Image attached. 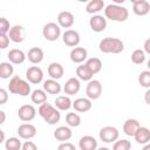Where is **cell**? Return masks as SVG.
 <instances>
[{"mask_svg": "<svg viewBox=\"0 0 150 150\" xmlns=\"http://www.w3.org/2000/svg\"><path fill=\"white\" fill-rule=\"evenodd\" d=\"M129 11L127 7L116 5V4H109L104 7V18L109 19L111 21L116 22H123L128 19Z\"/></svg>", "mask_w": 150, "mask_h": 150, "instance_id": "6da1fadb", "label": "cell"}, {"mask_svg": "<svg viewBox=\"0 0 150 150\" xmlns=\"http://www.w3.org/2000/svg\"><path fill=\"white\" fill-rule=\"evenodd\" d=\"M38 114L43 118V121L46 123H48L50 125L56 124L61 120V112H60V110L57 108L53 107L48 102H45L43 104L39 105Z\"/></svg>", "mask_w": 150, "mask_h": 150, "instance_id": "7a4b0ae2", "label": "cell"}, {"mask_svg": "<svg viewBox=\"0 0 150 150\" xmlns=\"http://www.w3.org/2000/svg\"><path fill=\"white\" fill-rule=\"evenodd\" d=\"M8 91L15 95H20V96H28L32 93L30 89V84L28 81L21 79L19 75H14L8 83Z\"/></svg>", "mask_w": 150, "mask_h": 150, "instance_id": "3957f363", "label": "cell"}, {"mask_svg": "<svg viewBox=\"0 0 150 150\" xmlns=\"http://www.w3.org/2000/svg\"><path fill=\"white\" fill-rule=\"evenodd\" d=\"M98 48L104 54H120L124 49V43L118 38H104L100 41Z\"/></svg>", "mask_w": 150, "mask_h": 150, "instance_id": "277c9868", "label": "cell"}, {"mask_svg": "<svg viewBox=\"0 0 150 150\" xmlns=\"http://www.w3.org/2000/svg\"><path fill=\"white\" fill-rule=\"evenodd\" d=\"M42 35L47 41H56L61 36V27L56 22H48L42 28Z\"/></svg>", "mask_w": 150, "mask_h": 150, "instance_id": "5b68a950", "label": "cell"}, {"mask_svg": "<svg viewBox=\"0 0 150 150\" xmlns=\"http://www.w3.org/2000/svg\"><path fill=\"white\" fill-rule=\"evenodd\" d=\"M98 136H100V139L104 143H115L120 137V131L117 128L112 125H107L100 130Z\"/></svg>", "mask_w": 150, "mask_h": 150, "instance_id": "8992f818", "label": "cell"}, {"mask_svg": "<svg viewBox=\"0 0 150 150\" xmlns=\"http://www.w3.org/2000/svg\"><path fill=\"white\" fill-rule=\"evenodd\" d=\"M86 95L89 100H97L102 95V84L98 80H91L86 87Z\"/></svg>", "mask_w": 150, "mask_h": 150, "instance_id": "52a82bcc", "label": "cell"}, {"mask_svg": "<svg viewBox=\"0 0 150 150\" xmlns=\"http://www.w3.org/2000/svg\"><path fill=\"white\" fill-rule=\"evenodd\" d=\"M26 79L32 84H39L43 81V71L38 66H32L26 70Z\"/></svg>", "mask_w": 150, "mask_h": 150, "instance_id": "ba28073f", "label": "cell"}, {"mask_svg": "<svg viewBox=\"0 0 150 150\" xmlns=\"http://www.w3.org/2000/svg\"><path fill=\"white\" fill-rule=\"evenodd\" d=\"M62 41L66 46L68 47H77L80 41H81V36L79 34L77 30H74V29H67L63 34H62Z\"/></svg>", "mask_w": 150, "mask_h": 150, "instance_id": "9c48e42d", "label": "cell"}, {"mask_svg": "<svg viewBox=\"0 0 150 150\" xmlns=\"http://www.w3.org/2000/svg\"><path fill=\"white\" fill-rule=\"evenodd\" d=\"M18 116L22 122H30L36 116V109L32 104H23L19 108Z\"/></svg>", "mask_w": 150, "mask_h": 150, "instance_id": "30bf717a", "label": "cell"}, {"mask_svg": "<svg viewBox=\"0 0 150 150\" xmlns=\"http://www.w3.org/2000/svg\"><path fill=\"white\" fill-rule=\"evenodd\" d=\"M89 26H90L93 32L101 33L107 28V19L103 15H100V14L93 15L89 19Z\"/></svg>", "mask_w": 150, "mask_h": 150, "instance_id": "8fae6325", "label": "cell"}, {"mask_svg": "<svg viewBox=\"0 0 150 150\" xmlns=\"http://www.w3.org/2000/svg\"><path fill=\"white\" fill-rule=\"evenodd\" d=\"M18 135L22 139H30L36 135V128L32 123H22L16 130Z\"/></svg>", "mask_w": 150, "mask_h": 150, "instance_id": "7c38bea8", "label": "cell"}, {"mask_svg": "<svg viewBox=\"0 0 150 150\" xmlns=\"http://www.w3.org/2000/svg\"><path fill=\"white\" fill-rule=\"evenodd\" d=\"M80 88H81V82L77 77H70L66 81L64 86H63V91L67 96H71V95H75L80 91Z\"/></svg>", "mask_w": 150, "mask_h": 150, "instance_id": "4fadbf2b", "label": "cell"}, {"mask_svg": "<svg viewBox=\"0 0 150 150\" xmlns=\"http://www.w3.org/2000/svg\"><path fill=\"white\" fill-rule=\"evenodd\" d=\"M69 57L71 60V62L74 63H79L81 64L82 62H84L86 60H88V52L84 47H75L70 50Z\"/></svg>", "mask_w": 150, "mask_h": 150, "instance_id": "5bb4252c", "label": "cell"}, {"mask_svg": "<svg viewBox=\"0 0 150 150\" xmlns=\"http://www.w3.org/2000/svg\"><path fill=\"white\" fill-rule=\"evenodd\" d=\"M75 22V18L71 12L69 11H62L57 15V23L62 28H70Z\"/></svg>", "mask_w": 150, "mask_h": 150, "instance_id": "9a60e30c", "label": "cell"}, {"mask_svg": "<svg viewBox=\"0 0 150 150\" xmlns=\"http://www.w3.org/2000/svg\"><path fill=\"white\" fill-rule=\"evenodd\" d=\"M73 136V132H71V129L70 127H66V125H61V127H57L55 130H54V138L61 143L63 142H67Z\"/></svg>", "mask_w": 150, "mask_h": 150, "instance_id": "2e32d148", "label": "cell"}, {"mask_svg": "<svg viewBox=\"0 0 150 150\" xmlns=\"http://www.w3.org/2000/svg\"><path fill=\"white\" fill-rule=\"evenodd\" d=\"M132 12L138 16H144L150 12V4L146 0H132Z\"/></svg>", "mask_w": 150, "mask_h": 150, "instance_id": "e0dca14e", "label": "cell"}, {"mask_svg": "<svg viewBox=\"0 0 150 150\" xmlns=\"http://www.w3.org/2000/svg\"><path fill=\"white\" fill-rule=\"evenodd\" d=\"M8 36L11 39L12 42L14 43H20L25 40V36H26V32H25V28L21 26V25H15L11 28L9 33H8Z\"/></svg>", "mask_w": 150, "mask_h": 150, "instance_id": "ac0fdd59", "label": "cell"}, {"mask_svg": "<svg viewBox=\"0 0 150 150\" xmlns=\"http://www.w3.org/2000/svg\"><path fill=\"white\" fill-rule=\"evenodd\" d=\"M7 57L9 60V62L12 64H21L25 62V60L27 59V55L25 54L23 50L21 49H18V48H13L8 52L7 54Z\"/></svg>", "mask_w": 150, "mask_h": 150, "instance_id": "d6986e66", "label": "cell"}, {"mask_svg": "<svg viewBox=\"0 0 150 150\" xmlns=\"http://www.w3.org/2000/svg\"><path fill=\"white\" fill-rule=\"evenodd\" d=\"M80 150H97V141L90 135L82 136L79 141Z\"/></svg>", "mask_w": 150, "mask_h": 150, "instance_id": "ffe728a7", "label": "cell"}, {"mask_svg": "<svg viewBox=\"0 0 150 150\" xmlns=\"http://www.w3.org/2000/svg\"><path fill=\"white\" fill-rule=\"evenodd\" d=\"M91 101L88 97H79L73 102V108L77 112H87L91 109Z\"/></svg>", "mask_w": 150, "mask_h": 150, "instance_id": "44dd1931", "label": "cell"}, {"mask_svg": "<svg viewBox=\"0 0 150 150\" xmlns=\"http://www.w3.org/2000/svg\"><path fill=\"white\" fill-rule=\"evenodd\" d=\"M43 57H45V53L40 47H33L27 53V59L33 64H39L40 62H42Z\"/></svg>", "mask_w": 150, "mask_h": 150, "instance_id": "7402d4cb", "label": "cell"}, {"mask_svg": "<svg viewBox=\"0 0 150 150\" xmlns=\"http://www.w3.org/2000/svg\"><path fill=\"white\" fill-rule=\"evenodd\" d=\"M141 124L135 118H128L124 123H123V132L127 135V136H131L134 137L135 134L137 132V130L139 129Z\"/></svg>", "mask_w": 150, "mask_h": 150, "instance_id": "603a6c76", "label": "cell"}, {"mask_svg": "<svg viewBox=\"0 0 150 150\" xmlns=\"http://www.w3.org/2000/svg\"><path fill=\"white\" fill-rule=\"evenodd\" d=\"M43 90L47 93V94H50V95H56V94H60L61 91V84L56 81V80H53V79H48V80H45L43 81Z\"/></svg>", "mask_w": 150, "mask_h": 150, "instance_id": "cb8c5ba5", "label": "cell"}, {"mask_svg": "<svg viewBox=\"0 0 150 150\" xmlns=\"http://www.w3.org/2000/svg\"><path fill=\"white\" fill-rule=\"evenodd\" d=\"M64 74V69L63 66L59 62H52L48 66V75L50 76V79L53 80H60Z\"/></svg>", "mask_w": 150, "mask_h": 150, "instance_id": "d4e9b609", "label": "cell"}, {"mask_svg": "<svg viewBox=\"0 0 150 150\" xmlns=\"http://www.w3.org/2000/svg\"><path fill=\"white\" fill-rule=\"evenodd\" d=\"M54 103H55V108H57L60 111L69 110L73 107V102H71L70 97L67 96V95H60V96H57L55 98Z\"/></svg>", "mask_w": 150, "mask_h": 150, "instance_id": "484cf974", "label": "cell"}, {"mask_svg": "<svg viewBox=\"0 0 150 150\" xmlns=\"http://www.w3.org/2000/svg\"><path fill=\"white\" fill-rule=\"evenodd\" d=\"M134 138L138 144H148L150 142V129L146 127H139Z\"/></svg>", "mask_w": 150, "mask_h": 150, "instance_id": "4316f807", "label": "cell"}, {"mask_svg": "<svg viewBox=\"0 0 150 150\" xmlns=\"http://www.w3.org/2000/svg\"><path fill=\"white\" fill-rule=\"evenodd\" d=\"M76 76H77L79 80L88 81V82H89V81L93 80L94 74H93V71L88 68V66H87L86 63H83V64L77 66V68H76Z\"/></svg>", "mask_w": 150, "mask_h": 150, "instance_id": "83f0119b", "label": "cell"}, {"mask_svg": "<svg viewBox=\"0 0 150 150\" xmlns=\"http://www.w3.org/2000/svg\"><path fill=\"white\" fill-rule=\"evenodd\" d=\"M103 8H104L103 0H91L86 5V12L89 14H93V15H96Z\"/></svg>", "mask_w": 150, "mask_h": 150, "instance_id": "f1b7e54d", "label": "cell"}, {"mask_svg": "<svg viewBox=\"0 0 150 150\" xmlns=\"http://www.w3.org/2000/svg\"><path fill=\"white\" fill-rule=\"evenodd\" d=\"M30 100L33 103L41 105L45 102H47V93L43 89H35L30 94Z\"/></svg>", "mask_w": 150, "mask_h": 150, "instance_id": "f546056e", "label": "cell"}, {"mask_svg": "<svg viewBox=\"0 0 150 150\" xmlns=\"http://www.w3.org/2000/svg\"><path fill=\"white\" fill-rule=\"evenodd\" d=\"M14 67L11 62H1L0 63V77L6 80V79H12L14 75Z\"/></svg>", "mask_w": 150, "mask_h": 150, "instance_id": "4dcf8cb0", "label": "cell"}, {"mask_svg": "<svg viewBox=\"0 0 150 150\" xmlns=\"http://www.w3.org/2000/svg\"><path fill=\"white\" fill-rule=\"evenodd\" d=\"M86 64L88 66V68L93 71V74H97L101 71L102 69V61L98 57H90L86 61Z\"/></svg>", "mask_w": 150, "mask_h": 150, "instance_id": "1f68e13d", "label": "cell"}, {"mask_svg": "<svg viewBox=\"0 0 150 150\" xmlns=\"http://www.w3.org/2000/svg\"><path fill=\"white\" fill-rule=\"evenodd\" d=\"M66 122L68 127L76 128L81 124V116L77 112H68L66 115Z\"/></svg>", "mask_w": 150, "mask_h": 150, "instance_id": "d6a6232c", "label": "cell"}, {"mask_svg": "<svg viewBox=\"0 0 150 150\" xmlns=\"http://www.w3.org/2000/svg\"><path fill=\"white\" fill-rule=\"evenodd\" d=\"M5 148L6 150H21L22 143L18 137H9L5 142Z\"/></svg>", "mask_w": 150, "mask_h": 150, "instance_id": "836d02e7", "label": "cell"}, {"mask_svg": "<svg viewBox=\"0 0 150 150\" xmlns=\"http://www.w3.org/2000/svg\"><path fill=\"white\" fill-rule=\"evenodd\" d=\"M131 61L135 64H142L145 61V53L143 49H135L131 54Z\"/></svg>", "mask_w": 150, "mask_h": 150, "instance_id": "e575fe53", "label": "cell"}, {"mask_svg": "<svg viewBox=\"0 0 150 150\" xmlns=\"http://www.w3.org/2000/svg\"><path fill=\"white\" fill-rule=\"evenodd\" d=\"M138 83L146 88V89H150V70H143L139 73L138 75Z\"/></svg>", "mask_w": 150, "mask_h": 150, "instance_id": "d590c367", "label": "cell"}, {"mask_svg": "<svg viewBox=\"0 0 150 150\" xmlns=\"http://www.w3.org/2000/svg\"><path fill=\"white\" fill-rule=\"evenodd\" d=\"M130 149H131V142L125 138L117 139L112 145V150H130Z\"/></svg>", "mask_w": 150, "mask_h": 150, "instance_id": "8d00e7d4", "label": "cell"}, {"mask_svg": "<svg viewBox=\"0 0 150 150\" xmlns=\"http://www.w3.org/2000/svg\"><path fill=\"white\" fill-rule=\"evenodd\" d=\"M9 21L6 18H0V34H7L11 30Z\"/></svg>", "mask_w": 150, "mask_h": 150, "instance_id": "74e56055", "label": "cell"}, {"mask_svg": "<svg viewBox=\"0 0 150 150\" xmlns=\"http://www.w3.org/2000/svg\"><path fill=\"white\" fill-rule=\"evenodd\" d=\"M9 36L7 34H0V48L1 49H6L9 46Z\"/></svg>", "mask_w": 150, "mask_h": 150, "instance_id": "f35d334b", "label": "cell"}, {"mask_svg": "<svg viewBox=\"0 0 150 150\" xmlns=\"http://www.w3.org/2000/svg\"><path fill=\"white\" fill-rule=\"evenodd\" d=\"M57 150H76V148L70 142H63L57 146Z\"/></svg>", "mask_w": 150, "mask_h": 150, "instance_id": "ab89813d", "label": "cell"}, {"mask_svg": "<svg viewBox=\"0 0 150 150\" xmlns=\"http://www.w3.org/2000/svg\"><path fill=\"white\" fill-rule=\"evenodd\" d=\"M21 150H38V146L34 142L32 141H26L23 144H22V149Z\"/></svg>", "mask_w": 150, "mask_h": 150, "instance_id": "60d3db41", "label": "cell"}, {"mask_svg": "<svg viewBox=\"0 0 150 150\" xmlns=\"http://www.w3.org/2000/svg\"><path fill=\"white\" fill-rule=\"evenodd\" d=\"M8 100V94H7V90L5 88H1L0 89V104H5Z\"/></svg>", "mask_w": 150, "mask_h": 150, "instance_id": "b9f144b4", "label": "cell"}, {"mask_svg": "<svg viewBox=\"0 0 150 150\" xmlns=\"http://www.w3.org/2000/svg\"><path fill=\"white\" fill-rule=\"evenodd\" d=\"M143 50H144V53H146V54H149V55H150V38H149V39H146V40L144 41Z\"/></svg>", "mask_w": 150, "mask_h": 150, "instance_id": "7bdbcfd3", "label": "cell"}, {"mask_svg": "<svg viewBox=\"0 0 150 150\" xmlns=\"http://www.w3.org/2000/svg\"><path fill=\"white\" fill-rule=\"evenodd\" d=\"M144 101H145V103L150 107V89H148V90L145 91V94H144Z\"/></svg>", "mask_w": 150, "mask_h": 150, "instance_id": "ee69618b", "label": "cell"}, {"mask_svg": "<svg viewBox=\"0 0 150 150\" xmlns=\"http://www.w3.org/2000/svg\"><path fill=\"white\" fill-rule=\"evenodd\" d=\"M0 115H1V120H0V123L2 124L4 122H5V118H6V115H5V111H0Z\"/></svg>", "mask_w": 150, "mask_h": 150, "instance_id": "f6af8a7d", "label": "cell"}, {"mask_svg": "<svg viewBox=\"0 0 150 150\" xmlns=\"http://www.w3.org/2000/svg\"><path fill=\"white\" fill-rule=\"evenodd\" d=\"M0 135H1V141H0V142H1V143H2V142H6V141H5V134H4V130H0Z\"/></svg>", "mask_w": 150, "mask_h": 150, "instance_id": "bcb514c9", "label": "cell"}, {"mask_svg": "<svg viewBox=\"0 0 150 150\" xmlns=\"http://www.w3.org/2000/svg\"><path fill=\"white\" fill-rule=\"evenodd\" d=\"M142 150H150V143L145 144V145L143 146V149H142Z\"/></svg>", "mask_w": 150, "mask_h": 150, "instance_id": "7dc6e473", "label": "cell"}, {"mask_svg": "<svg viewBox=\"0 0 150 150\" xmlns=\"http://www.w3.org/2000/svg\"><path fill=\"white\" fill-rule=\"evenodd\" d=\"M97 150H110L109 148H107V146H101V148H98Z\"/></svg>", "mask_w": 150, "mask_h": 150, "instance_id": "c3c4849f", "label": "cell"}, {"mask_svg": "<svg viewBox=\"0 0 150 150\" xmlns=\"http://www.w3.org/2000/svg\"><path fill=\"white\" fill-rule=\"evenodd\" d=\"M146 64H148V70H150V59H149V61H148Z\"/></svg>", "mask_w": 150, "mask_h": 150, "instance_id": "681fc988", "label": "cell"}]
</instances>
